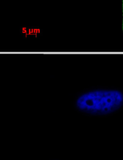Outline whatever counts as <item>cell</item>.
Returning a JSON list of instances; mask_svg holds the SVG:
<instances>
[{"label":"cell","instance_id":"obj_1","mask_svg":"<svg viewBox=\"0 0 123 160\" xmlns=\"http://www.w3.org/2000/svg\"><path fill=\"white\" fill-rule=\"evenodd\" d=\"M123 104V92L117 89H98L86 91L76 99L78 109L90 114H107Z\"/></svg>","mask_w":123,"mask_h":160},{"label":"cell","instance_id":"obj_2","mask_svg":"<svg viewBox=\"0 0 123 160\" xmlns=\"http://www.w3.org/2000/svg\"><path fill=\"white\" fill-rule=\"evenodd\" d=\"M122 31L123 33V0L122 1Z\"/></svg>","mask_w":123,"mask_h":160}]
</instances>
